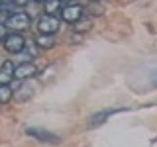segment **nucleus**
<instances>
[{
	"label": "nucleus",
	"instance_id": "obj_1",
	"mask_svg": "<svg viewBox=\"0 0 157 147\" xmlns=\"http://www.w3.org/2000/svg\"><path fill=\"white\" fill-rule=\"evenodd\" d=\"M4 24H6L8 29H14V33H18V32H22V29L29 28L32 20H29V14H26V12H16V14H12V16H8Z\"/></svg>",
	"mask_w": 157,
	"mask_h": 147
},
{
	"label": "nucleus",
	"instance_id": "obj_2",
	"mask_svg": "<svg viewBox=\"0 0 157 147\" xmlns=\"http://www.w3.org/2000/svg\"><path fill=\"white\" fill-rule=\"evenodd\" d=\"M37 29H39V36H53L59 29V20L53 14H43L37 20Z\"/></svg>",
	"mask_w": 157,
	"mask_h": 147
},
{
	"label": "nucleus",
	"instance_id": "obj_3",
	"mask_svg": "<svg viewBox=\"0 0 157 147\" xmlns=\"http://www.w3.org/2000/svg\"><path fill=\"white\" fill-rule=\"evenodd\" d=\"M82 6L81 4H65L61 10V18H63V22H67V24H78L81 22V18H82Z\"/></svg>",
	"mask_w": 157,
	"mask_h": 147
},
{
	"label": "nucleus",
	"instance_id": "obj_4",
	"mask_svg": "<svg viewBox=\"0 0 157 147\" xmlns=\"http://www.w3.org/2000/svg\"><path fill=\"white\" fill-rule=\"evenodd\" d=\"M4 49L8 53H22L26 49V39H24L20 33H8V37L4 39Z\"/></svg>",
	"mask_w": 157,
	"mask_h": 147
},
{
	"label": "nucleus",
	"instance_id": "obj_5",
	"mask_svg": "<svg viewBox=\"0 0 157 147\" xmlns=\"http://www.w3.org/2000/svg\"><path fill=\"white\" fill-rule=\"evenodd\" d=\"M26 134L28 135H32V137H36L37 141H43V143H59V137L55 134H51V131H45V130H39V127H28L26 130Z\"/></svg>",
	"mask_w": 157,
	"mask_h": 147
},
{
	"label": "nucleus",
	"instance_id": "obj_6",
	"mask_svg": "<svg viewBox=\"0 0 157 147\" xmlns=\"http://www.w3.org/2000/svg\"><path fill=\"white\" fill-rule=\"evenodd\" d=\"M37 73V69L33 63H22V65L16 67V73H14V78L16 81H26V78H32Z\"/></svg>",
	"mask_w": 157,
	"mask_h": 147
},
{
	"label": "nucleus",
	"instance_id": "obj_7",
	"mask_svg": "<svg viewBox=\"0 0 157 147\" xmlns=\"http://www.w3.org/2000/svg\"><path fill=\"white\" fill-rule=\"evenodd\" d=\"M14 73H16V67H14L12 61H4L2 67H0V85L8 86L10 82L14 81Z\"/></svg>",
	"mask_w": 157,
	"mask_h": 147
},
{
	"label": "nucleus",
	"instance_id": "obj_8",
	"mask_svg": "<svg viewBox=\"0 0 157 147\" xmlns=\"http://www.w3.org/2000/svg\"><path fill=\"white\" fill-rule=\"evenodd\" d=\"M120 110H102V112H98V114H94L88 120V127H96V126H100V124H104V120L106 118H110L112 114H118Z\"/></svg>",
	"mask_w": 157,
	"mask_h": 147
},
{
	"label": "nucleus",
	"instance_id": "obj_9",
	"mask_svg": "<svg viewBox=\"0 0 157 147\" xmlns=\"http://www.w3.org/2000/svg\"><path fill=\"white\" fill-rule=\"evenodd\" d=\"M36 45L39 49H51V47H55V39H53V36H37Z\"/></svg>",
	"mask_w": 157,
	"mask_h": 147
},
{
	"label": "nucleus",
	"instance_id": "obj_10",
	"mask_svg": "<svg viewBox=\"0 0 157 147\" xmlns=\"http://www.w3.org/2000/svg\"><path fill=\"white\" fill-rule=\"evenodd\" d=\"M20 90L22 92H16V100H26V98H29L33 94V86L29 85V82H24V85L20 86Z\"/></svg>",
	"mask_w": 157,
	"mask_h": 147
},
{
	"label": "nucleus",
	"instance_id": "obj_11",
	"mask_svg": "<svg viewBox=\"0 0 157 147\" xmlns=\"http://www.w3.org/2000/svg\"><path fill=\"white\" fill-rule=\"evenodd\" d=\"M20 6H22V2H0V12H8L12 16V14L20 12Z\"/></svg>",
	"mask_w": 157,
	"mask_h": 147
},
{
	"label": "nucleus",
	"instance_id": "obj_12",
	"mask_svg": "<svg viewBox=\"0 0 157 147\" xmlns=\"http://www.w3.org/2000/svg\"><path fill=\"white\" fill-rule=\"evenodd\" d=\"M12 96H14L12 88H10V86H4V85H0V104H8V102L12 100Z\"/></svg>",
	"mask_w": 157,
	"mask_h": 147
},
{
	"label": "nucleus",
	"instance_id": "obj_13",
	"mask_svg": "<svg viewBox=\"0 0 157 147\" xmlns=\"http://www.w3.org/2000/svg\"><path fill=\"white\" fill-rule=\"evenodd\" d=\"M63 6H65V4H61V2H45L43 4V8H45L47 12H53V10H59V12H61Z\"/></svg>",
	"mask_w": 157,
	"mask_h": 147
},
{
	"label": "nucleus",
	"instance_id": "obj_14",
	"mask_svg": "<svg viewBox=\"0 0 157 147\" xmlns=\"http://www.w3.org/2000/svg\"><path fill=\"white\" fill-rule=\"evenodd\" d=\"M88 26H90V20H86V22H78L75 29H81V32H85V29H88Z\"/></svg>",
	"mask_w": 157,
	"mask_h": 147
},
{
	"label": "nucleus",
	"instance_id": "obj_15",
	"mask_svg": "<svg viewBox=\"0 0 157 147\" xmlns=\"http://www.w3.org/2000/svg\"><path fill=\"white\" fill-rule=\"evenodd\" d=\"M8 28H6V24H2V22H0V39H6L8 37Z\"/></svg>",
	"mask_w": 157,
	"mask_h": 147
},
{
	"label": "nucleus",
	"instance_id": "obj_16",
	"mask_svg": "<svg viewBox=\"0 0 157 147\" xmlns=\"http://www.w3.org/2000/svg\"><path fill=\"white\" fill-rule=\"evenodd\" d=\"M153 85H157V81H153Z\"/></svg>",
	"mask_w": 157,
	"mask_h": 147
}]
</instances>
